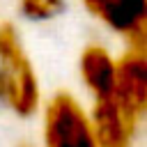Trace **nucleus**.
<instances>
[{
  "mask_svg": "<svg viewBox=\"0 0 147 147\" xmlns=\"http://www.w3.org/2000/svg\"><path fill=\"white\" fill-rule=\"evenodd\" d=\"M62 9H64V0H18V11L28 21H37V23L60 16Z\"/></svg>",
  "mask_w": 147,
  "mask_h": 147,
  "instance_id": "0eeeda50",
  "label": "nucleus"
},
{
  "mask_svg": "<svg viewBox=\"0 0 147 147\" xmlns=\"http://www.w3.org/2000/svg\"><path fill=\"white\" fill-rule=\"evenodd\" d=\"M108 32L126 41V46L145 48L147 41V0H80Z\"/></svg>",
  "mask_w": 147,
  "mask_h": 147,
  "instance_id": "7ed1b4c3",
  "label": "nucleus"
},
{
  "mask_svg": "<svg viewBox=\"0 0 147 147\" xmlns=\"http://www.w3.org/2000/svg\"><path fill=\"white\" fill-rule=\"evenodd\" d=\"M0 106L18 117H32L41 108L37 69L11 23H0Z\"/></svg>",
  "mask_w": 147,
  "mask_h": 147,
  "instance_id": "f257e3e1",
  "label": "nucleus"
},
{
  "mask_svg": "<svg viewBox=\"0 0 147 147\" xmlns=\"http://www.w3.org/2000/svg\"><path fill=\"white\" fill-rule=\"evenodd\" d=\"M41 147H99L87 108L69 92L41 106Z\"/></svg>",
  "mask_w": 147,
  "mask_h": 147,
  "instance_id": "f03ea898",
  "label": "nucleus"
},
{
  "mask_svg": "<svg viewBox=\"0 0 147 147\" xmlns=\"http://www.w3.org/2000/svg\"><path fill=\"white\" fill-rule=\"evenodd\" d=\"M113 96L136 119H140V122L145 119V113H147V57H145V48L129 46L117 57Z\"/></svg>",
  "mask_w": 147,
  "mask_h": 147,
  "instance_id": "20e7f679",
  "label": "nucleus"
},
{
  "mask_svg": "<svg viewBox=\"0 0 147 147\" xmlns=\"http://www.w3.org/2000/svg\"><path fill=\"white\" fill-rule=\"evenodd\" d=\"M115 69H117V57L106 46L90 44L83 48V53L78 57V74H80V83L87 90V94L92 96V101L106 99L113 94Z\"/></svg>",
  "mask_w": 147,
  "mask_h": 147,
  "instance_id": "423d86ee",
  "label": "nucleus"
},
{
  "mask_svg": "<svg viewBox=\"0 0 147 147\" xmlns=\"http://www.w3.org/2000/svg\"><path fill=\"white\" fill-rule=\"evenodd\" d=\"M87 113L99 147H133L140 119H136L113 94L92 101Z\"/></svg>",
  "mask_w": 147,
  "mask_h": 147,
  "instance_id": "39448f33",
  "label": "nucleus"
}]
</instances>
